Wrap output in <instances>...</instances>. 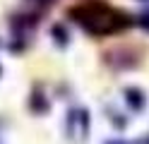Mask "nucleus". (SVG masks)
Returning a JSON list of instances; mask_svg holds the SVG:
<instances>
[{
	"label": "nucleus",
	"mask_w": 149,
	"mask_h": 144,
	"mask_svg": "<svg viewBox=\"0 0 149 144\" xmlns=\"http://www.w3.org/2000/svg\"><path fill=\"white\" fill-rule=\"evenodd\" d=\"M72 17L84 31L94 34V36H106V34H116L120 29H125L130 22L127 17H123L118 10L108 7L104 3H87L72 10Z\"/></svg>",
	"instance_id": "f257e3e1"
},
{
	"label": "nucleus",
	"mask_w": 149,
	"mask_h": 144,
	"mask_svg": "<svg viewBox=\"0 0 149 144\" xmlns=\"http://www.w3.org/2000/svg\"><path fill=\"white\" fill-rule=\"evenodd\" d=\"M111 144H123V142H111Z\"/></svg>",
	"instance_id": "39448f33"
},
{
	"label": "nucleus",
	"mask_w": 149,
	"mask_h": 144,
	"mask_svg": "<svg viewBox=\"0 0 149 144\" xmlns=\"http://www.w3.org/2000/svg\"><path fill=\"white\" fill-rule=\"evenodd\" d=\"M65 130H68V137L72 142H82L89 132V113L82 108H74L68 115V122H65Z\"/></svg>",
	"instance_id": "f03ea898"
},
{
	"label": "nucleus",
	"mask_w": 149,
	"mask_h": 144,
	"mask_svg": "<svg viewBox=\"0 0 149 144\" xmlns=\"http://www.w3.org/2000/svg\"><path fill=\"white\" fill-rule=\"evenodd\" d=\"M142 26L149 31V12H147V15H142Z\"/></svg>",
	"instance_id": "20e7f679"
},
{
	"label": "nucleus",
	"mask_w": 149,
	"mask_h": 144,
	"mask_svg": "<svg viewBox=\"0 0 149 144\" xmlns=\"http://www.w3.org/2000/svg\"><path fill=\"white\" fill-rule=\"evenodd\" d=\"M125 101L130 103L132 111H142L144 108V96L139 89H125Z\"/></svg>",
	"instance_id": "7ed1b4c3"
}]
</instances>
